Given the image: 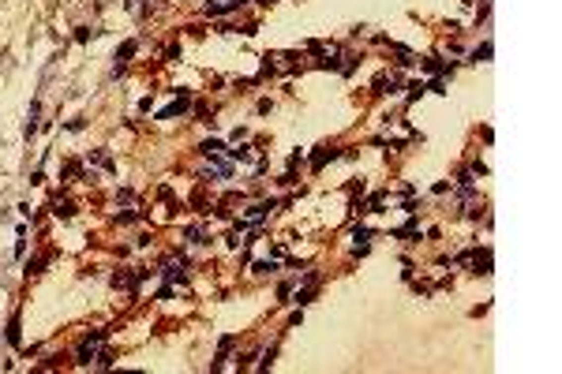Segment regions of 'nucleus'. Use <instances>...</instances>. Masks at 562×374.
Returning a JSON list of instances; mask_svg holds the SVG:
<instances>
[{"instance_id": "nucleus-21", "label": "nucleus", "mask_w": 562, "mask_h": 374, "mask_svg": "<svg viewBox=\"0 0 562 374\" xmlns=\"http://www.w3.org/2000/svg\"><path fill=\"white\" fill-rule=\"evenodd\" d=\"M116 221H120V225H135V221H139V213H131V210H128V213H120Z\"/></svg>"}, {"instance_id": "nucleus-11", "label": "nucleus", "mask_w": 562, "mask_h": 374, "mask_svg": "<svg viewBox=\"0 0 562 374\" xmlns=\"http://www.w3.org/2000/svg\"><path fill=\"white\" fill-rule=\"evenodd\" d=\"M90 359H94V344H90V340H83V348L75 352V363H79V367H86Z\"/></svg>"}, {"instance_id": "nucleus-7", "label": "nucleus", "mask_w": 562, "mask_h": 374, "mask_svg": "<svg viewBox=\"0 0 562 374\" xmlns=\"http://www.w3.org/2000/svg\"><path fill=\"white\" fill-rule=\"evenodd\" d=\"M199 150H203L206 157H218V153H225V142H222V139H206V142L199 146Z\"/></svg>"}, {"instance_id": "nucleus-15", "label": "nucleus", "mask_w": 562, "mask_h": 374, "mask_svg": "<svg viewBox=\"0 0 562 374\" xmlns=\"http://www.w3.org/2000/svg\"><path fill=\"white\" fill-rule=\"evenodd\" d=\"M8 340L19 344V315H11V322H8Z\"/></svg>"}, {"instance_id": "nucleus-22", "label": "nucleus", "mask_w": 562, "mask_h": 374, "mask_svg": "<svg viewBox=\"0 0 562 374\" xmlns=\"http://www.w3.org/2000/svg\"><path fill=\"white\" fill-rule=\"evenodd\" d=\"M289 292H292V284H281V288H278V303H289Z\"/></svg>"}, {"instance_id": "nucleus-16", "label": "nucleus", "mask_w": 562, "mask_h": 374, "mask_svg": "<svg viewBox=\"0 0 562 374\" xmlns=\"http://www.w3.org/2000/svg\"><path fill=\"white\" fill-rule=\"evenodd\" d=\"M251 270H255L259 277H263V273H274V270H278V262H274V258H270V262H255Z\"/></svg>"}, {"instance_id": "nucleus-4", "label": "nucleus", "mask_w": 562, "mask_h": 374, "mask_svg": "<svg viewBox=\"0 0 562 374\" xmlns=\"http://www.w3.org/2000/svg\"><path fill=\"white\" fill-rule=\"evenodd\" d=\"M274 210V198H266V202H255V206H247V213H244V221L247 225H259L266 217V213Z\"/></svg>"}, {"instance_id": "nucleus-2", "label": "nucleus", "mask_w": 562, "mask_h": 374, "mask_svg": "<svg viewBox=\"0 0 562 374\" xmlns=\"http://www.w3.org/2000/svg\"><path fill=\"white\" fill-rule=\"evenodd\" d=\"M187 105H191V94H180V97H176V101H172L169 105V109H162V112H158V120H172V116H184V112H187Z\"/></svg>"}, {"instance_id": "nucleus-13", "label": "nucleus", "mask_w": 562, "mask_h": 374, "mask_svg": "<svg viewBox=\"0 0 562 374\" xmlns=\"http://www.w3.org/2000/svg\"><path fill=\"white\" fill-rule=\"evenodd\" d=\"M352 239H356V247H367V239H371V232H367L364 225H356V229H352Z\"/></svg>"}, {"instance_id": "nucleus-24", "label": "nucleus", "mask_w": 562, "mask_h": 374, "mask_svg": "<svg viewBox=\"0 0 562 374\" xmlns=\"http://www.w3.org/2000/svg\"><path fill=\"white\" fill-rule=\"evenodd\" d=\"M98 367H112V352H102V356H98Z\"/></svg>"}, {"instance_id": "nucleus-17", "label": "nucleus", "mask_w": 562, "mask_h": 374, "mask_svg": "<svg viewBox=\"0 0 562 374\" xmlns=\"http://www.w3.org/2000/svg\"><path fill=\"white\" fill-rule=\"evenodd\" d=\"M274 356H278V344L266 348V356H263V363H259V367H263V371H266V367H274Z\"/></svg>"}, {"instance_id": "nucleus-6", "label": "nucleus", "mask_w": 562, "mask_h": 374, "mask_svg": "<svg viewBox=\"0 0 562 374\" xmlns=\"http://www.w3.org/2000/svg\"><path fill=\"white\" fill-rule=\"evenodd\" d=\"M135 49H139V42H124V45L116 49V68H112V75H120V71L128 68V60L135 56Z\"/></svg>"}, {"instance_id": "nucleus-1", "label": "nucleus", "mask_w": 562, "mask_h": 374, "mask_svg": "<svg viewBox=\"0 0 562 374\" xmlns=\"http://www.w3.org/2000/svg\"><path fill=\"white\" fill-rule=\"evenodd\" d=\"M244 4H247V0H210V4H206V15L218 19V15H229V11L244 8Z\"/></svg>"}, {"instance_id": "nucleus-18", "label": "nucleus", "mask_w": 562, "mask_h": 374, "mask_svg": "<svg viewBox=\"0 0 562 374\" xmlns=\"http://www.w3.org/2000/svg\"><path fill=\"white\" fill-rule=\"evenodd\" d=\"M247 153H251L247 146H236V150H229V157H232V161H247Z\"/></svg>"}, {"instance_id": "nucleus-9", "label": "nucleus", "mask_w": 562, "mask_h": 374, "mask_svg": "<svg viewBox=\"0 0 562 374\" xmlns=\"http://www.w3.org/2000/svg\"><path fill=\"white\" fill-rule=\"evenodd\" d=\"M187 243H210V239H206V229H203V225H191V229H187Z\"/></svg>"}, {"instance_id": "nucleus-19", "label": "nucleus", "mask_w": 562, "mask_h": 374, "mask_svg": "<svg viewBox=\"0 0 562 374\" xmlns=\"http://www.w3.org/2000/svg\"><path fill=\"white\" fill-rule=\"evenodd\" d=\"M424 90H427L424 83H412V86H409V101H416V97H420V94H424Z\"/></svg>"}, {"instance_id": "nucleus-10", "label": "nucleus", "mask_w": 562, "mask_h": 374, "mask_svg": "<svg viewBox=\"0 0 562 374\" xmlns=\"http://www.w3.org/2000/svg\"><path fill=\"white\" fill-rule=\"evenodd\" d=\"M468 60H472V64H480V60H491V42H484V45H476V49L468 52Z\"/></svg>"}, {"instance_id": "nucleus-12", "label": "nucleus", "mask_w": 562, "mask_h": 374, "mask_svg": "<svg viewBox=\"0 0 562 374\" xmlns=\"http://www.w3.org/2000/svg\"><path fill=\"white\" fill-rule=\"evenodd\" d=\"M45 262H49V255H34V258H30V266H26V273H42Z\"/></svg>"}, {"instance_id": "nucleus-23", "label": "nucleus", "mask_w": 562, "mask_h": 374, "mask_svg": "<svg viewBox=\"0 0 562 374\" xmlns=\"http://www.w3.org/2000/svg\"><path fill=\"white\" fill-rule=\"evenodd\" d=\"M427 90H435V94H446V83H443V79H431V83H427Z\"/></svg>"}, {"instance_id": "nucleus-8", "label": "nucleus", "mask_w": 562, "mask_h": 374, "mask_svg": "<svg viewBox=\"0 0 562 374\" xmlns=\"http://www.w3.org/2000/svg\"><path fill=\"white\" fill-rule=\"evenodd\" d=\"M162 273H165V280H184V262H180V266L176 262H165Z\"/></svg>"}, {"instance_id": "nucleus-14", "label": "nucleus", "mask_w": 562, "mask_h": 374, "mask_svg": "<svg viewBox=\"0 0 562 374\" xmlns=\"http://www.w3.org/2000/svg\"><path fill=\"white\" fill-rule=\"evenodd\" d=\"M53 213H56V217H64V221H68L71 213H75V206H71V202H56V206H53Z\"/></svg>"}, {"instance_id": "nucleus-5", "label": "nucleus", "mask_w": 562, "mask_h": 374, "mask_svg": "<svg viewBox=\"0 0 562 374\" xmlns=\"http://www.w3.org/2000/svg\"><path fill=\"white\" fill-rule=\"evenodd\" d=\"M472 273H480V277H487V273H491V247H484V251H472Z\"/></svg>"}, {"instance_id": "nucleus-20", "label": "nucleus", "mask_w": 562, "mask_h": 374, "mask_svg": "<svg viewBox=\"0 0 562 374\" xmlns=\"http://www.w3.org/2000/svg\"><path fill=\"white\" fill-rule=\"evenodd\" d=\"M278 71V64H274V56H263V75H274Z\"/></svg>"}, {"instance_id": "nucleus-3", "label": "nucleus", "mask_w": 562, "mask_h": 374, "mask_svg": "<svg viewBox=\"0 0 562 374\" xmlns=\"http://www.w3.org/2000/svg\"><path fill=\"white\" fill-rule=\"evenodd\" d=\"M337 146H319L315 153H311V172H319V169H326V161H334V157H337Z\"/></svg>"}]
</instances>
